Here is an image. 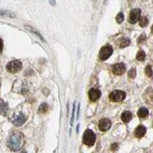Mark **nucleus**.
I'll return each mask as SVG.
<instances>
[{
	"label": "nucleus",
	"mask_w": 153,
	"mask_h": 153,
	"mask_svg": "<svg viewBox=\"0 0 153 153\" xmlns=\"http://www.w3.org/2000/svg\"><path fill=\"white\" fill-rule=\"evenodd\" d=\"M24 143V139L22 134L15 133L12 134L9 139V147L12 151H17L22 147Z\"/></svg>",
	"instance_id": "obj_1"
},
{
	"label": "nucleus",
	"mask_w": 153,
	"mask_h": 153,
	"mask_svg": "<svg viewBox=\"0 0 153 153\" xmlns=\"http://www.w3.org/2000/svg\"><path fill=\"white\" fill-rule=\"evenodd\" d=\"M83 142L87 146H94L96 142V135L91 129H87L83 136Z\"/></svg>",
	"instance_id": "obj_2"
},
{
	"label": "nucleus",
	"mask_w": 153,
	"mask_h": 153,
	"mask_svg": "<svg viewBox=\"0 0 153 153\" xmlns=\"http://www.w3.org/2000/svg\"><path fill=\"white\" fill-rule=\"evenodd\" d=\"M22 64L21 61L15 60V61H12L8 63V65H6V70L9 73L16 74V72L19 71L22 69Z\"/></svg>",
	"instance_id": "obj_3"
},
{
	"label": "nucleus",
	"mask_w": 153,
	"mask_h": 153,
	"mask_svg": "<svg viewBox=\"0 0 153 153\" xmlns=\"http://www.w3.org/2000/svg\"><path fill=\"white\" fill-rule=\"evenodd\" d=\"M113 52V48L110 45H106L100 49L99 53V57L100 59L102 61H106L107 60L110 56L112 55Z\"/></svg>",
	"instance_id": "obj_4"
},
{
	"label": "nucleus",
	"mask_w": 153,
	"mask_h": 153,
	"mask_svg": "<svg viewBox=\"0 0 153 153\" xmlns=\"http://www.w3.org/2000/svg\"><path fill=\"white\" fill-rule=\"evenodd\" d=\"M126 97V94L123 91H114L110 94V100L113 102H121Z\"/></svg>",
	"instance_id": "obj_5"
},
{
	"label": "nucleus",
	"mask_w": 153,
	"mask_h": 153,
	"mask_svg": "<svg viewBox=\"0 0 153 153\" xmlns=\"http://www.w3.org/2000/svg\"><path fill=\"white\" fill-rule=\"evenodd\" d=\"M141 16V9H134L131 10L129 16V22L131 24H135L139 21V18Z\"/></svg>",
	"instance_id": "obj_6"
},
{
	"label": "nucleus",
	"mask_w": 153,
	"mask_h": 153,
	"mask_svg": "<svg viewBox=\"0 0 153 153\" xmlns=\"http://www.w3.org/2000/svg\"><path fill=\"white\" fill-rule=\"evenodd\" d=\"M111 125V121L109 119H102L99 122V129L102 132H106L110 129Z\"/></svg>",
	"instance_id": "obj_7"
},
{
	"label": "nucleus",
	"mask_w": 153,
	"mask_h": 153,
	"mask_svg": "<svg viewBox=\"0 0 153 153\" xmlns=\"http://www.w3.org/2000/svg\"><path fill=\"white\" fill-rule=\"evenodd\" d=\"M126 65L123 63H118L113 67V72L116 75H122L126 72Z\"/></svg>",
	"instance_id": "obj_8"
},
{
	"label": "nucleus",
	"mask_w": 153,
	"mask_h": 153,
	"mask_svg": "<svg viewBox=\"0 0 153 153\" xmlns=\"http://www.w3.org/2000/svg\"><path fill=\"white\" fill-rule=\"evenodd\" d=\"M89 98L93 102H95L97 100H99L101 97V92L100 91V90L95 88H92L89 91L88 93Z\"/></svg>",
	"instance_id": "obj_9"
},
{
	"label": "nucleus",
	"mask_w": 153,
	"mask_h": 153,
	"mask_svg": "<svg viewBox=\"0 0 153 153\" xmlns=\"http://www.w3.org/2000/svg\"><path fill=\"white\" fill-rule=\"evenodd\" d=\"M26 121V117L22 113H20L19 116L16 117V118L13 120V124L16 126H20L23 125L25 123V122Z\"/></svg>",
	"instance_id": "obj_10"
},
{
	"label": "nucleus",
	"mask_w": 153,
	"mask_h": 153,
	"mask_svg": "<svg viewBox=\"0 0 153 153\" xmlns=\"http://www.w3.org/2000/svg\"><path fill=\"white\" fill-rule=\"evenodd\" d=\"M146 132V128L143 126H139L135 130V136L139 139H141L145 136Z\"/></svg>",
	"instance_id": "obj_11"
},
{
	"label": "nucleus",
	"mask_w": 153,
	"mask_h": 153,
	"mask_svg": "<svg viewBox=\"0 0 153 153\" xmlns=\"http://www.w3.org/2000/svg\"><path fill=\"white\" fill-rule=\"evenodd\" d=\"M132 115L131 113V112L129 111H125L121 116V120H123V122H124L125 123H128L129 122H130V120H132Z\"/></svg>",
	"instance_id": "obj_12"
},
{
	"label": "nucleus",
	"mask_w": 153,
	"mask_h": 153,
	"mask_svg": "<svg viewBox=\"0 0 153 153\" xmlns=\"http://www.w3.org/2000/svg\"><path fill=\"white\" fill-rule=\"evenodd\" d=\"M138 117L139 118H146V117H148L149 115V110L146 107H142L139 110L137 113Z\"/></svg>",
	"instance_id": "obj_13"
},
{
	"label": "nucleus",
	"mask_w": 153,
	"mask_h": 153,
	"mask_svg": "<svg viewBox=\"0 0 153 153\" xmlns=\"http://www.w3.org/2000/svg\"><path fill=\"white\" fill-rule=\"evenodd\" d=\"M25 28H26V29L28 30V31H30V32H31V33L35 34V35H36V36H38V38H40L41 40H42V41H44V42H45V40H44V38H42V35H41L40 33H38V31H37L36 30L34 29V28H32V27H30V26H28V25H25Z\"/></svg>",
	"instance_id": "obj_14"
},
{
	"label": "nucleus",
	"mask_w": 153,
	"mask_h": 153,
	"mask_svg": "<svg viewBox=\"0 0 153 153\" xmlns=\"http://www.w3.org/2000/svg\"><path fill=\"white\" fill-rule=\"evenodd\" d=\"M146 53L143 51H139L136 54V59L139 61H144L146 59Z\"/></svg>",
	"instance_id": "obj_15"
},
{
	"label": "nucleus",
	"mask_w": 153,
	"mask_h": 153,
	"mask_svg": "<svg viewBox=\"0 0 153 153\" xmlns=\"http://www.w3.org/2000/svg\"><path fill=\"white\" fill-rule=\"evenodd\" d=\"M8 110V106L6 103H5L2 100H0V113L5 114Z\"/></svg>",
	"instance_id": "obj_16"
},
{
	"label": "nucleus",
	"mask_w": 153,
	"mask_h": 153,
	"mask_svg": "<svg viewBox=\"0 0 153 153\" xmlns=\"http://www.w3.org/2000/svg\"><path fill=\"white\" fill-rule=\"evenodd\" d=\"M129 44H130V41L128 39V38H123L120 41V47L122 48H126L127 47L128 45H129Z\"/></svg>",
	"instance_id": "obj_17"
},
{
	"label": "nucleus",
	"mask_w": 153,
	"mask_h": 153,
	"mask_svg": "<svg viewBox=\"0 0 153 153\" xmlns=\"http://www.w3.org/2000/svg\"><path fill=\"white\" fill-rule=\"evenodd\" d=\"M139 25L141 27H146L149 23L148 19L146 17H142L139 18Z\"/></svg>",
	"instance_id": "obj_18"
},
{
	"label": "nucleus",
	"mask_w": 153,
	"mask_h": 153,
	"mask_svg": "<svg viewBox=\"0 0 153 153\" xmlns=\"http://www.w3.org/2000/svg\"><path fill=\"white\" fill-rule=\"evenodd\" d=\"M48 109V106L47 103H42L39 107V113H45Z\"/></svg>",
	"instance_id": "obj_19"
},
{
	"label": "nucleus",
	"mask_w": 153,
	"mask_h": 153,
	"mask_svg": "<svg viewBox=\"0 0 153 153\" xmlns=\"http://www.w3.org/2000/svg\"><path fill=\"white\" fill-rule=\"evenodd\" d=\"M116 20H117V22L119 23V24H120V23H122L123 22L124 15L123 14V12H120V13L117 15V18H116Z\"/></svg>",
	"instance_id": "obj_20"
},
{
	"label": "nucleus",
	"mask_w": 153,
	"mask_h": 153,
	"mask_svg": "<svg viewBox=\"0 0 153 153\" xmlns=\"http://www.w3.org/2000/svg\"><path fill=\"white\" fill-rule=\"evenodd\" d=\"M146 74L149 77H152V67L150 65H148L146 68Z\"/></svg>",
	"instance_id": "obj_21"
},
{
	"label": "nucleus",
	"mask_w": 153,
	"mask_h": 153,
	"mask_svg": "<svg viewBox=\"0 0 153 153\" xmlns=\"http://www.w3.org/2000/svg\"><path fill=\"white\" fill-rule=\"evenodd\" d=\"M136 69H132L130 70L129 71V74H128V76H129V78L130 79H134L136 77Z\"/></svg>",
	"instance_id": "obj_22"
},
{
	"label": "nucleus",
	"mask_w": 153,
	"mask_h": 153,
	"mask_svg": "<svg viewBox=\"0 0 153 153\" xmlns=\"http://www.w3.org/2000/svg\"><path fill=\"white\" fill-rule=\"evenodd\" d=\"M0 15H3V16H9V17H15V15L12 14V12H1Z\"/></svg>",
	"instance_id": "obj_23"
},
{
	"label": "nucleus",
	"mask_w": 153,
	"mask_h": 153,
	"mask_svg": "<svg viewBox=\"0 0 153 153\" xmlns=\"http://www.w3.org/2000/svg\"><path fill=\"white\" fill-rule=\"evenodd\" d=\"M117 149H118V145L116 144V143H115V144H113V145H112L111 149L113 150V151H116V150H117Z\"/></svg>",
	"instance_id": "obj_24"
},
{
	"label": "nucleus",
	"mask_w": 153,
	"mask_h": 153,
	"mask_svg": "<svg viewBox=\"0 0 153 153\" xmlns=\"http://www.w3.org/2000/svg\"><path fill=\"white\" fill-rule=\"evenodd\" d=\"M3 48V42H2V38H0V51H2Z\"/></svg>",
	"instance_id": "obj_25"
}]
</instances>
